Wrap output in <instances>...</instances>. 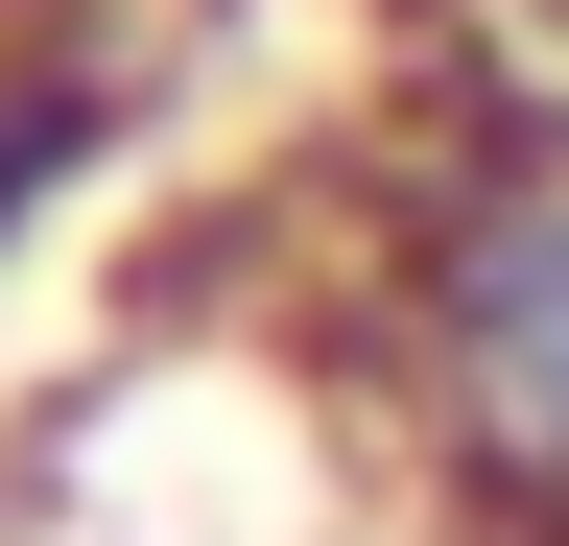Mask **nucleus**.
Wrapping results in <instances>:
<instances>
[{
  "mask_svg": "<svg viewBox=\"0 0 569 546\" xmlns=\"http://www.w3.org/2000/svg\"><path fill=\"white\" fill-rule=\"evenodd\" d=\"M332 357L451 546H569V24H451L356 167Z\"/></svg>",
  "mask_w": 569,
  "mask_h": 546,
  "instance_id": "nucleus-1",
  "label": "nucleus"
},
{
  "mask_svg": "<svg viewBox=\"0 0 569 546\" xmlns=\"http://www.w3.org/2000/svg\"><path fill=\"white\" fill-rule=\"evenodd\" d=\"M142 119H167V48H142V0H0V261H48L96 190L142 167Z\"/></svg>",
  "mask_w": 569,
  "mask_h": 546,
  "instance_id": "nucleus-2",
  "label": "nucleus"
},
{
  "mask_svg": "<svg viewBox=\"0 0 569 546\" xmlns=\"http://www.w3.org/2000/svg\"><path fill=\"white\" fill-rule=\"evenodd\" d=\"M427 24H569V0H427Z\"/></svg>",
  "mask_w": 569,
  "mask_h": 546,
  "instance_id": "nucleus-3",
  "label": "nucleus"
}]
</instances>
